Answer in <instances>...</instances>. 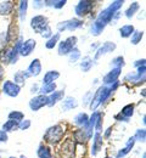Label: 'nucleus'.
<instances>
[{
  "label": "nucleus",
  "instance_id": "29",
  "mask_svg": "<svg viewBox=\"0 0 146 158\" xmlns=\"http://www.w3.org/2000/svg\"><path fill=\"white\" fill-rule=\"evenodd\" d=\"M17 128H19V123L15 122V120L9 119V120H6V122L2 124V129H1V130H4L5 133H7V131H14V130L17 129Z\"/></svg>",
  "mask_w": 146,
  "mask_h": 158
},
{
  "label": "nucleus",
  "instance_id": "37",
  "mask_svg": "<svg viewBox=\"0 0 146 158\" xmlns=\"http://www.w3.org/2000/svg\"><path fill=\"white\" fill-rule=\"evenodd\" d=\"M31 125H32V122L29 119H24V120H21L19 123V129L20 130H27V129L31 128Z\"/></svg>",
  "mask_w": 146,
  "mask_h": 158
},
{
  "label": "nucleus",
  "instance_id": "28",
  "mask_svg": "<svg viewBox=\"0 0 146 158\" xmlns=\"http://www.w3.org/2000/svg\"><path fill=\"white\" fill-rule=\"evenodd\" d=\"M27 9H28V1H27V0L20 1V5H19V17H20V21L26 20Z\"/></svg>",
  "mask_w": 146,
  "mask_h": 158
},
{
  "label": "nucleus",
  "instance_id": "2",
  "mask_svg": "<svg viewBox=\"0 0 146 158\" xmlns=\"http://www.w3.org/2000/svg\"><path fill=\"white\" fill-rule=\"evenodd\" d=\"M63 134H65V127H62L61 124H55L46 129L44 134V140L50 145H56L62 140Z\"/></svg>",
  "mask_w": 146,
  "mask_h": 158
},
{
  "label": "nucleus",
  "instance_id": "8",
  "mask_svg": "<svg viewBox=\"0 0 146 158\" xmlns=\"http://www.w3.org/2000/svg\"><path fill=\"white\" fill-rule=\"evenodd\" d=\"M45 106H48V96H45V95L34 96L29 101V108L33 112H37V111L42 110L43 107H45Z\"/></svg>",
  "mask_w": 146,
  "mask_h": 158
},
{
  "label": "nucleus",
  "instance_id": "5",
  "mask_svg": "<svg viewBox=\"0 0 146 158\" xmlns=\"http://www.w3.org/2000/svg\"><path fill=\"white\" fill-rule=\"evenodd\" d=\"M83 26V21L81 19H71V20L63 21L57 24V31L59 33L65 32V31H76L78 28H81Z\"/></svg>",
  "mask_w": 146,
  "mask_h": 158
},
{
  "label": "nucleus",
  "instance_id": "3",
  "mask_svg": "<svg viewBox=\"0 0 146 158\" xmlns=\"http://www.w3.org/2000/svg\"><path fill=\"white\" fill-rule=\"evenodd\" d=\"M77 43H78V38H77L76 35H71V37H68L67 39L60 41V43L57 44V45H59V48H57L59 55H60V56H66V55H68V54L76 48Z\"/></svg>",
  "mask_w": 146,
  "mask_h": 158
},
{
  "label": "nucleus",
  "instance_id": "34",
  "mask_svg": "<svg viewBox=\"0 0 146 158\" xmlns=\"http://www.w3.org/2000/svg\"><path fill=\"white\" fill-rule=\"evenodd\" d=\"M125 64L124 62V57L123 56H117V57H115V59L111 61V66L113 67V68H123Z\"/></svg>",
  "mask_w": 146,
  "mask_h": 158
},
{
  "label": "nucleus",
  "instance_id": "46",
  "mask_svg": "<svg viewBox=\"0 0 146 158\" xmlns=\"http://www.w3.org/2000/svg\"><path fill=\"white\" fill-rule=\"evenodd\" d=\"M2 78H4V67L0 64V81L2 80Z\"/></svg>",
  "mask_w": 146,
  "mask_h": 158
},
{
  "label": "nucleus",
  "instance_id": "9",
  "mask_svg": "<svg viewBox=\"0 0 146 158\" xmlns=\"http://www.w3.org/2000/svg\"><path fill=\"white\" fill-rule=\"evenodd\" d=\"M134 108H135L134 103L127 105V106H124L122 108V111L118 114L115 116V119L116 120H119V122H128L129 118H131V116L134 114Z\"/></svg>",
  "mask_w": 146,
  "mask_h": 158
},
{
  "label": "nucleus",
  "instance_id": "35",
  "mask_svg": "<svg viewBox=\"0 0 146 158\" xmlns=\"http://www.w3.org/2000/svg\"><path fill=\"white\" fill-rule=\"evenodd\" d=\"M134 139L135 141H140V142H145L146 140V130L143 128V129H138L135 135H134Z\"/></svg>",
  "mask_w": 146,
  "mask_h": 158
},
{
  "label": "nucleus",
  "instance_id": "21",
  "mask_svg": "<svg viewBox=\"0 0 146 158\" xmlns=\"http://www.w3.org/2000/svg\"><path fill=\"white\" fill-rule=\"evenodd\" d=\"M56 90V83H50V84H43L39 88V93L40 95H45L49 96L50 94H52Z\"/></svg>",
  "mask_w": 146,
  "mask_h": 158
},
{
  "label": "nucleus",
  "instance_id": "38",
  "mask_svg": "<svg viewBox=\"0 0 146 158\" xmlns=\"http://www.w3.org/2000/svg\"><path fill=\"white\" fill-rule=\"evenodd\" d=\"M94 129L96 130V133H100V131L102 130V114H101V113L99 114V117L96 119V123H95Z\"/></svg>",
  "mask_w": 146,
  "mask_h": 158
},
{
  "label": "nucleus",
  "instance_id": "22",
  "mask_svg": "<svg viewBox=\"0 0 146 158\" xmlns=\"http://www.w3.org/2000/svg\"><path fill=\"white\" fill-rule=\"evenodd\" d=\"M60 38H61V33H55V34H52V37L51 38H49V39L46 40V43H45V48L46 49H49V50H51V49H54L59 43H60Z\"/></svg>",
  "mask_w": 146,
  "mask_h": 158
},
{
  "label": "nucleus",
  "instance_id": "47",
  "mask_svg": "<svg viewBox=\"0 0 146 158\" xmlns=\"http://www.w3.org/2000/svg\"><path fill=\"white\" fill-rule=\"evenodd\" d=\"M37 91H39V88H38V85H33V86H32V93L34 94V93H37Z\"/></svg>",
  "mask_w": 146,
  "mask_h": 158
},
{
  "label": "nucleus",
  "instance_id": "33",
  "mask_svg": "<svg viewBox=\"0 0 146 158\" xmlns=\"http://www.w3.org/2000/svg\"><path fill=\"white\" fill-rule=\"evenodd\" d=\"M73 135H74V139H76L78 142H81V143H82V142H85L86 140H89L84 129H78Z\"/></svg>",
  "mask_w": 146,
  "mask_h": 158
},
{
  "label": "nucleus",
  "instance_id": "53",
  "mask_svg": "<svg viewBox=\"0 0 146 158\" xmlns=\"http://www.w3.org/2000/svg\"><path fill=\"white\" fill-rule=\"evenodd\" d=\"M0 158H1V156H0Z\"/></svg>",
  "mask_w": 146,
  "mask_h": 158
},
{
  "label": "nucleus",
  "instance_id": "30",
  "mask_svg": "<svg viewBox=\"0 0 146 158\" xmlns=\"http://www.w3.org/2000/svg\"><path fill=\"white\" fill-rule=\"evenodd\" d=\"M143 37H144V32H143V31H135V32L131 34V37H130V43H131L133 45H138V44L141 41Z\"/></svg>",
  "mask_w": 146,
  "mask_h": 158
},
{
  "label": "nucleus",
  "instance_id": "52",
  "mask_svg": "<svg viewBox=\"0 0 146 158\" xmlns=\"http://www.w3.org/2000/svg\"><path fill=\"white\" fill-rule=\"evenodd\" d=\"M106 158H110V157H106Z\"/></svg>",
  "mask_w": 146,
  "mask_h": 158
},
{
  "label": "nucleus",
  "instance_id": "12",
  "mask_svg": "<svg viewBox=\"0 0 146 158\" xmlns=\"http://www.w3.org/2000/svg\"><path fill=\"white\" fill-rule=\"evenodd\" d=\"M116 44L113 43V41H106L102 44V46H100L99 49H98V51H96V54H95V57L94 60L96 61V60H99L102 55L105 54H108V52H112V51H115L116 50Z\"/></svg>",
  "mask_w": 146,
  "mask_h": 158
},
{
  "label": "nucleus",
  "instance_id": "13",
  "mask_svg": "<svg viewBox=\"0 0 146 158\" xmlns=\"http://www.w3.org/2000/svg\"><path fill=\"white\" fill-rule=\"evenodd\" d=\"M27 73L31 76V77H38L40 73H42V63H40V60L39 59H34L31 64L28 66V69H27Z\"/></svg>",
  "mask_w": 146,
  "mask_h": 158
},
{
  "label": "nucleus",
  "instance_id": "14",
  "mask_svg": "<svg viewBox=\"0 0 146 158\" xmlns=\"http://www.w3.org/2000/svg\"><path fill=\"white\" fill-rule=\"evenodd\" d=\"M63 98H65V91L63 90H55L52 94H50L48 96V106L49 107L55 106L59 101H62Z\"/></svg>",
  "mask_w": 146,
  "mask_h": 158
},
{
  "label": "nucleus",
  "instance_id": "26",
  "mask_svg": "<svg viewBox=\"0 0 146 158\" xmlns=\"http://www.w3.org/2000/svg\"><path fill=\"white\" fill-rule=\"evenodd\" d=\"M14 9V4L12 1H1L0 2V15L1 16H6L9 15Z\"/></svg>",
  "mask_w": 146,
  "mask_h": 158
},
{
  "label": "nucleus",
  "instance_id": "36",
  "mask_svg": "<svg viewBox=\"0 0 146 158\" xmlns=\"http://www.w3.org/2000/svg\"><path fill=\"white\" fill-rule=\"evenodd\" d=\"M9 52H10V50L6 48H2L0 50V62L1 63H9Z\"/></svg>",
  "mask_w": 146,
  "mask_h": 158
},
{
  "label": "nucleus",
  "instance_id": "45",
  "mask_svg": "<svg viewBox=\"0 0 146 158\" xmlns=\"http://www.w3.org/2000/svg\"><path fill=\"white\" fill-rule=\"evenodd\" d=\"M33 6L35 7V9H40L42 6H44V1H33Z\"/></svg>",
  "mask_w": 146,
  "mask_h": 158
},
{
  "label": "nucleus",
  "instance_id": "16",
  "mask_svg": "<svg viewBox=\"0 0 146 158\" xmlns=\"http://www.w3.org/2000/svg\"><path fill=\"white\" fill-rule=\"evenodd\" d=\"M77 107H78V102L73 96H67L62 100V110L65 112H68Z\"/></svg>",
  "mask_w": 146,
  "mask_h": 158
},
{
  "label": "nucleus",
  "instance_id": "48",
  "mask_svg": "<svg viewBox=\"0 0 146 158\" xmlns=\"http://www.w3.org/2000/svg\"><path fill=\"white\" fill-rule=\"evenodd\" d=\"M111 131H112V128L110 127V128L107 129V131L105 133V138H108V136H110V134H111Z\"/></svg>",
  "mask_w": 146,
  "mask_h": 158
},
{
  "label": "nucleus",
  "instance_id": "41",
  "mask_svg": "<svg viewBox=\"0 0 146 158\" xmlns=\"http://www.w3.org/2000/svg\"><path fill=\"white\" fill-rule=\"evenodd\" d=\"M66 4H67L66 0H54V2H52V7H54V9H62Z\"/></svg>",
  "mask_w": 146,
  "mask_h": 158
},
{
  "label": "nucleus",
  "instance_id": "25",
  "mask_svg": "<svg viewBox=\"0 0 146 158\" xmlns=\"http://www.w3.org/2000/svg\"><path fill=\"white\" fill-rule=\"evenodd\" d=\"M135 32V28L133 24H124L119 28V34L122 38H129L131 37V34Z\"/></svg>",
  "mask_w": 146,
  "mask_h": 158
},
{
  "label": "nucleus",
  "instance_id": "31",
  "mask_svg": "<svg viewBox=\"0 0 146 158\" xmlns=\"http://www.w3.org/2000/svg\"><path fill=\"white\" fill-rule=\"evenodd\" d=\"M9 119L20 123L21 120L24 119V114H23V112H21V111H11V112L9 113Z\"/></svg>",
  "mask_w": 146,
  "mask_h": 158
},
{
  "label": "nucleus",
  "instance_id": "20",
  "mask_svg": "<svg viewBox=\"0 0 146 158\" xmlns=\"http://www.w3.org/2000/svg\"><path fill=\"white\" fill-rule=\"evenodd\" d=\"M60 78V72L57 71H49L44 74L43 78V84H50V83H55L56 79Z\"/></svg>",
  "mask_w": 146,
  "mask_h": 158
},
{
  "label": "nucleus",
  "instance_id": "44",
  "mask_svg": "<svg viewBox=\"0 0 146 158\" xmlns=\"http://www.w3.org/2000/svg\"><path fill=\"white\" fill-rule=\"evenodd\" d=\"M145 59H143V60H138V61H135L134 62V66L136 67V68H139V67H141V66H145Z\"/></svg>",
  "mask_w": 146,
  "mask_h": 158
},
{
  "label": "nucleus",
  "instance_id": "15",
  "mask_svg": "<svg viewBox=\"0 0 146 158\" xmlns=\"http://www.w3.org/2000/svg\"><path fill=\"white\" fill-rule=\"evenodd\" d=\"M94 140H93V147H91V155L95 157L98 153H99V151L101 150V147H102V136H101V134L100 133H95L94 134Z\"/></svg>",
  "mask_w": 146,
  "mask_h": 158
},
{
  "label": "nucleus",
  "instance_id": "23",
  "mask_svg": "<svg viewBox=\"0 0 146 158\" xmlns=\"http://www.w3.org/2000/svg\"><path fill=\"white\" fill-rule=\"evenodd\" d=\"M93 64H94V61L91 60L90 56H84L82 61H81V63H79V67H81V69L83 71V72H89L91 68H93Z\"/></svg>",
  "mask_w": 146,
  "mask_h": 158
},
{
  "label": "nucleus",
  "instance_id": "17",
  "mask_svg": "<svg viewBox=\"0 0 146 158\" xmlns=\"http://www.w3.org/2000/svg\"><path fill=\"white\" fill-rule=\"evenodd\" d=\"M134 145H135V139H134V136H133V138H130L128 141H127L124 148H122V150L118 151V153H117L116 158H122V157H124L125 155H128V153L131 151V148L134 147Z\"/></svg>",
  "mask_w": 146,
  "mask_h": 158
},
{
  "label": "nucleus",
  "instance_id": "27",
  "mask_svg": "<svg viewBox=\"0 0 146 158\" xmlns=\"http://www.w3.org/2000/svg\"><path fill=\"white\" fill-rule=\"evenodd\" d=\"M139 9H140L139 2H136V1H135V2H131V4H130V6L125 10V12H124L125 17H127V19H129V20H130V19H133V17H134V15L138 12V10H139Z\"/></svg>",
  "mask_w": 146,
  "mask_h": 158
},
{
  "label": "nucleus",
  "instance_id": "49",
  "mask_svg": "<svg viewBox=\"0 0 146 158\" xmlns=\"http://www.w3.org/2000/svg\"><path fill=\"white\" fill-rule=\"evenodd\" d=\"M145 157H146V155L144 153V155H143V158H145Z\"/></svg>",
  "mask_w": 146,
  "mask_h": 158
},
{
  "label": "nucleus",
  "instance_id": "10",
  "mask_svg": "<svg viewBox=\"0 0 146 158\" xmlns=\"http://www.w3.org/2000/svg\"><path fill=\"white\" fill-rule=\"evenodd\" d=\"M35 46H37V41L34 39H27L26 41H23L20 48V56H23V57L29 56L34 51Z\"/></svg>",
  "mask_w": 146,
  "mask_h": 158
},
{
  "label": "nucleus",
  "instance_id": "19",
  "mask_svg": "<svg viewBox=\"0 0 146 158\" xmlns=\"http://www.w3.org/2000/svg\"><path fill=\"white\" fill-rule=\"evenodd\" d=\"M29 77H31V76H29L26 71H19V72H16L15 76H14V83H16L17 85L22 86V85L26 83V80L29 78Z\"/></svg>",
  "mask_w": 146,
  "mask_h": 158
},
{
  "label": "nucleus",
  "instance_id": "7",
  "mask_svg": "<svg viewBox=\"0 0 146 158\" xmlns=\"http://www.w3.org/2000/svg\"><path fill=\"white\" fill-rule=\"evenodd\" d=\"M93 6H94V1H90V0H82V1H79L74 6V12H76L77 17L81 19V17H84L85 15H88L91 11Z\"/></svg>",
  "mask_w": 146,
  "mask_h": 158
},
{
  "label": "nucleus",
  "instance_id": "11",
  "mask_svg": "<svg viewBox=\"0 0 146 158\" xmlns=\"http://www.w3.org/2000/svg\"><path fill=\"white\" fill-rule=\"evenodd\" d=\"M121 72H122L121 68H112L107 74H105V77L102 78L105 85H112V84L117 83L119 76H121Z\"/></svg>",
  "mask_w": 146,
  "mask_h": 158
},
{
  "label": "nucleus",
  "instance_id": "32",
  "mask_svg": "<svg viewBox=\"0 0 146 158\" xmlns=\"http://www.w3.org/2000/svg\"><path fill=\"white\" fill-rule=\"evenodd\" d=\"M67 56H68V61H69L71 63H74V62H77L78 60L81 59V51H79V49L74 48Z\"/></svg>",
  "mask_w": 146,
  "mask_h": 158
},
{
  "label": "nucleus",
  "instance_id": "51",
  "mask_svg": "<svg viewBox=\"0 0 146 158\" xmlns=\"http://www.w3.org/2000/svg\"><path fill=\"white\" fill-rule=\"evenodd\" d=\"M9 158H16V157H9Z\"/></svg>",
  "mask_w": 146,
  "mask_h": 158
},
{
  "label": "nucleus",
  "instance_id": "6",
  "mask_svg": "<svg viewBox=\"0 0 146 158\" xmlns=\"http://www.w3.org/2000/svg\"><path fill=\"white\" fill-rule=\"evenodd\" d=\"M21 91V86L12 80H5L2 84V93L9 98H17Z\"/></svg>",
  "mask_w": 146,
  "mask_h": 158
},
{
  "label": "nucleus",
  "instance_id": "50",
  "mask_svg": "<svg viewBox=\"0 0 146 158\" xmlns=\"http://www.w3.org/2000/svg\"><path fill=\"white\" fill-rule=\"evenodd\" d=\"M21 158H27V157H24V156H21Z\"/></svg>",
  "mask_w": 146,
  "mask_h": 158
},
{
  "label": "nucleus",
  "instance_id": "18",
  "mask_svg": "<svg viewBox=\"0 0 146 158\" xmlns=\"http://www.w3.org/2000/svg\"><path fill=\"white\" fill-rule=\"evenodd\" d=\"M74 123L79 127H83V129H86L88 128V123H89V116L84 112H81L78 113L76 117H74Z\"/></svg>",
  "mask_w": 146,
  "mask_h": 158
},
{
  "label": "nucleus",
  "instance_id": "43",
  "mask_svg": "<svg viewBox=\"0 0 146 158\" xmlns=\"http://www.w3.org/2000/svg\"><path fill=\"white\" fill-rule=\"evenodd\" d=\"M9 140V136H7V133H5L4 130L0 129V142H6Z\"/></svg>",
  "mask_w": 146,
  "mask_h": 158
},
{
  "label": "nucleus",
  "instance_id": "40",
  "mask_svg": "<svg viewBox=\"0 0 146 158\" xmlns=\"http://www.w3.org/2000/svg\"><path fill=\"white\" fill-rule=\"evenodd\" d=\"M6 43H9V39H7V33H6V32H1V33H0V46L5 48Z\"/></svg>",
  "mask_w": 146,
  "mask_h": 158
},
{
  "label": "nucleus",
  "instance_id": "24",
  "mask_svg": "<svg viewBox=\"0 0 146 158\" xmlns=\"http://www.w3.org/2000/svg\"><path fill=\"white\" fill-rule=\"evenodd\" d=\"M37 156L38 158H52V153H51L50 147L45 145H40L37 150Z\"/></svg>",
  "mask_w": 146,
  "mask_h": 158
},
{
  "label": "nucleus",
  "instance_id": "39",
  "mask_svg": "<svg viewBox=\"0 0 146 158\" xmlns=\"http://www.w3.org/2000/svg\"><path fill=\"white\" fill-rule=\"evenodd\" d=\"M93 99V91H88L83 98V106H89Z\"/></svg>",
  "mask_w": 146,
  "mask_h": 158
},
{
  "label": "nucleus",
  "instance_id": "4",
  "mask_svg": "<svg viewBox=\"0 0 146 158\" xmlns=\"http://www.w3.org/2000/svg\"><path fill=\"white\" fill-rule=\"evenodd\" d=\"M31 27L35 33L42 34L43 32L49 27V20H48V17H45L43 15H35L31 20Z\"/></svg>",
  "mask_w": 146,
  "mask_h": 158
},
{
  "label": "nucleus",
  "instance_id": "42",
  "mask_svg": "<svg viewBox=\"0 0 146 158\" xmlns=\"http://www.w3.org/2000/svg\"><path fill=\"white\" fill-rule=\"evenodd\" d=\"M52 34H54V33H52V29H51V27L49 26V27H48V28H46V29L40 35H42L43 38H46V39H49V38H51V37H52Z\"/></svg>",
  "mask_w": 146,
  "mask_h": 158
},
{
  "label": "nucleus",
  "instance_id": "1",
  "mask_svg": "<svg viewBox=\"0 0 146 158\" xmlns=\"http://www.w3.org/2000/svg\"><path fill=\"white\" fill-rule=\"evenodd\" d=\"M123 4H124V1H122V0L112 1L106 9H104V10L98 15V17L95 19V22H94V23L91 24V27H90V32H91V34H93L94 37H98V35H100V34L104 32L106 26H107V24L111 22V20H112L113 15H115L117 11H119V9L123 6Z\"/></svg>",
  "mask_w": 146,
  "mask_h": 158
}]
</instances>
